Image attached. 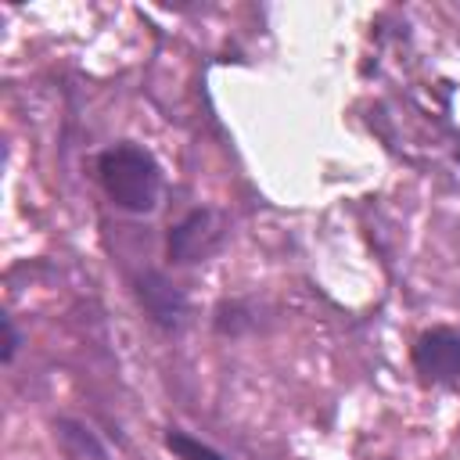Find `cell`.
<instances>
[{
    "mask_svg": "<svg viewBox=\"0 0 460 460\" xmlns=\"http://www.w3.org/2000/svg\"><path fill=\"white\" fill-rule=\"evenodd\" d=\"M97 180L108 194V201L122 212L147 216L158 208L162 198V169L155 155L140 144H111L97 155Z\"/></svg>",
    "mask_w": 460,
    "mask_h": 460,
    "instance_id": "cell-1",
    "label": "cell"
},
{
    "mask_svg": "<svg viewBox=\"0 0 460 460\" xmlns=\"http://www.w3.org/2000/svg\"><path fill=\"white\" fill-rule=\"evenodd\" d=\"M223 234H226V223L216 208H194L180 223H172L165 237V252L176 266H190V262L208 259L223 244Z\"/></svg>",
    "mask_w": 460,
    "mask_h": 460,
    "instance_id": "cell-2",
    "label": "cell"
},
{
    "mask_svg": "<svg viewBox=\"0 0 460 460\" xmlns=\"http://www.w3.org/2000/svg\"><path fill=\"white\" fill-rule=\"evenodd\" d=\"M413 370L428 385L460 381V331L431 327L413 341Z\"/></svg>",
    "mask_w": 460,
    "mask_h": 460,
    "instance_id": "cell-3",
    "label": "cell"
},
{
    "mask_svg": "<svg viewBox=\"0 0 460 460\" xmlns=\"http://www.w3.org/2000/svg\"><path fill=\"white\" fill-rule=\"evenodd\" d=\"M137 298H140V305H144V313L158 323V327H180L183 323V316H187V298H183V291L172 284V280H165L158 270H144L140 277H137Z\"/></svg>",
    "mask_w": 460,
    "mask_h": 460,
    "instance_id": "cell-4",
    "label": "cell"
},
{
    "mask_svg": "<svg viewBox=\"0 0 460 460\" xmlns=\"http://www.w3.org/2000/svg\"><path fill=\"white\" fill-rule=\"evenodd\" d=\"M165 449L176 456V460H226L219 449L198 442L194 435L180 431V428H165Z\"/></svg>",
    "mask_w": 460,
    "mask_h": 460,
    "instance_id": "cell-5",
    "label": "cell"
},
{
    "mask_svg": "<svg viewBox=\"0 0 460 460\" xmlns=\"http://www.w3.org/2000/svg\"><path fill=\"white\" fill-rule=\"evenodd\" d=\"M18 345H22V334H18L14 320H11V316H4V352H0V359H4V363H11V359H14V352H18Z\"/></svg>",
    "mask_w": 460,
    "mask_h": 460,
    "instance_id": "cell-6",
    "label": "cell"
}]
</instances>
